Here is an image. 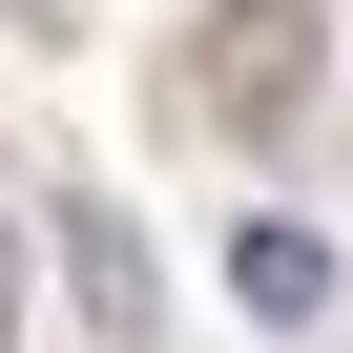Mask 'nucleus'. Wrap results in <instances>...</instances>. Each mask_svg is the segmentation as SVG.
Wrapping results in <instances>:
<instances>
[{"instance_id": "f03ea898", "label": "nucleus", "mask_w": 353, "mask_h": 353, "mask_svg": "<svg viewBox=\"0 0 353 353\" xmlns=\"http://www.w3.org/2000/svg\"><path fill=\"white\" fill-rule=\"evenodd\" d=\"M229 312L312 332V312H332V229H312V208H229Z\"/></svg>"}, {"instance_id": "f257e3e1", "label": "nucleus", "mask_w": 353, "mask_h": 353, "mask_svg": "<svg viewBox=\"0 0 353 353\" xmlns=\"http://www.w3.org/2000/svg\"><path fill=\"white\" fill-rule=\"evenodd\" d=\"M208 104L229 125H291L312 104V0H229V21H208Z\"/></svg>"}, {"instance_id": "20e7f679", "label": "nucleus", "mask_w": 353, "mask_h": 353, "mask_svg": "<svg viewBox=\"0 0 353 353\" xmlns=\"http://www.w3.org/2000/svg\"><path fill=\"white\" fill-rule=\"evenodd\" d=\"M0 353H21V229H0Z\"/></svg>"}, {"instance_id": "7ed1b4c3", "label": "nucleus", "mask_w": 353, "mask_h": 353, "mask_svg": "<svg viewBox=\"0 0 353 353\" xmlns=\"http://www.w3.org/2000/svg\"><path fill=\"white\" fill-rule=\"evenodd\" d=\"M63 291H83L104 353H145V250H125V208H63Z\"/></svg>"}]
</instances>
